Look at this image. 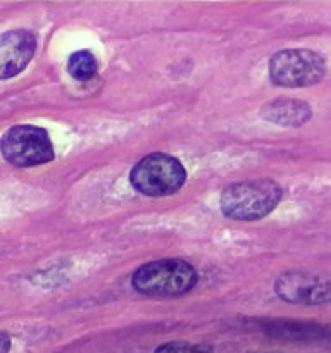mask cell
Instances as JSON below:
<instances>
[{"label":"cell","mask_w":331,"mask_h":353,"mask_svg":"<svg viewBox=\"0 0 331 353\" xmlns=\"http://www.w3.org/2000/svg\"><path fill=\"white\" fill-rule=\"evenodd\" d=\"M283 196L281 186L272 179L233 183L221 193L219 205L234 221H257L271 214Z\"/></svg>","instance_id":"1"},{"label":"cell","mask_w":331,"mask_h":353,"mask_svg":"<svg viewBox=\"0 0 331 353\" xmlns=\"http://www.w3.org/2000/svg\"><path fill=\"white\" fill-rule=\"evenodd\" d=\"M199 276L193 265L181 259H161L140 265L131 278L138 293L147 296H178L193 290Z\"/></svg>","instance_id":"2"},{"label":"cell","mask_w":331,"mask_h":353,"mask_svg":"<svg viewBox=\"0 0 331 353\" xmlns=\"http://www.w3.org/2000/svg\"><path fill=\"white\" fill-rule=\"evenodd\" d=\"M186 171L181 162L168 154H150L138 161L130 172V183L145 196H168L181 190Z\"/></svg>","instance_id":"3"},{"label":"cell","mask_w":331,"mask_h":353,"mask_svg":"<svg viewBox=\"0 0 331 353\" xmlns=\"http://www.w3.org/2000/svg\"><path fill=\"white\" fill-rule=\"evenodd\" d=\"M0 154L14 168H34L55 159L47 130L31 124H19L7 130L0 138Z\"/></svg>","instance_id":"4"},{"label":"cell","mask_w":331,"mask_h":353,"mask_svg":"<svg viewBox=\"0 0 331 353\" xmlns=\"http://www.w3.org/2000/svg\"><path fill=\"white\" fill-rule=\"evenodd\" d=\"M326 74V64L319 54L307 48H286L269 61V78L274 85L302 88L319 83Z\"/></svg>","instance_id":"5"},{"label":"cell","mask_w":331,"mask_h":353,"mask_svg":"<svg viewBox=\"0 0 331 353\" xmlns=\"http://www.w3.org/2000/svg\"><path fill=\"white\" fill-rule=\"evenodd\" d=\"M274 292L281 300L299 305H317L330 300V285L319 276L305 272H285L274 281Z\"/></svg>","instance_id":"6"},{"label":"cell","mask_w":331,"mask_h":353,"mask_svg":"<svg viewBox=\"0 0 331 353\" xmlns=\"http://www.w3.org/2000/svg\"><path fill=\"white\" fill-rule=\"evenodd\" d=\"M37 50V38L28 30L0 34V79H10L24 71Z\"/></svg>","instance_id":"7"},{"label":"cell","mask_w":331,"mask_h":353,"mask_svg":"<svg viewBox=\"0 0 331 353\" xmlns=\"http://www.w3.org/2000/svg\"><path fill=\"white\" fill-rule=\"evenodd\" d=\"M310 107L300 100H274L261 109V116L279 126H302L310 119Z\"/></svg>","instance_id":"8"},{"label":"cell","mask_w":331,"mask_h":353,"mask_svg":"<svg viewBox=\"0 0 331 353\" xmlns=\"http://www.w3.org/2000/svg\"><path fill=\"white\" fill-rule=\"evenodd\" d=\"M97 64L95 55L90 50H78L74 54L69 55L68 59V72L78 81H88L97 74Z\"/></svg>","instance_id":"9"},{"label":"cell","mask_w":331,"mask_h":353,"mask_svg":"<svg viewBox=\"0 0 331 353\" xmlns=\"http://www.w3.org/2000/svg\"><path fill=\"white\" fill-rule=\"evenodd\" d=\"M155 353H212V350L203 345H193L188 341H171L161 345Z\"/></svg>","instance_id":"10"},{"label":"cell","mask_w":331,"mask_h":353,"mask_svg":"<svg viewBox=\"0 0 331 353\" xmlns=\"http://www.w3.org/2000/svg\"><path fill=\"white\" fill-rule=\"evenodd\" d=\"M10 352V338L9 334L0 331V353H9Z\"/></svg>","instance_id":"11"}]
</instances>
